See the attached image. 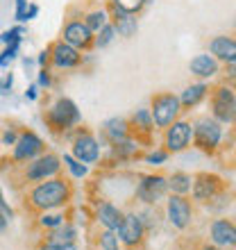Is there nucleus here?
<instances>
[{
    "label": "nucleus",
    "instance_id": "37",
    "mask_svg": "<svg viewBox=\"0 0 236 250\" xmlns=\"http://www.w3.org/2000/svg\"><path fill=\"white\" fill-rule=\"evenodd\" d=\"M19 134H20V130H16L14 125H9V127H5V132L0 134V146H14L16 144V139H19Z\"/></svg>",
    "mask_w": 236,
    "mask_h": 250
},
{
    "label": "nucleus",
    "instance_id": "1",
    "mask_svg": "<svg viewBox=\"0 0 236 250\" xmlns=\"http://www.w3.org/2000/svg\"><path fill=\"white\" fill-rule=\"evenodd\" d=\"M73 198V187L68 180L64 178H50L43 182H34V187L27 193V203L37 211H53L61 209L71 203Z\"/></svg>",
    "mask_w": 236,
    "mask_h": 250
},
{
    "label": "nucleus",
    "instance_id": "13",
    "mask_svg": "<svg viewBox=\"0 0 236 250\" xmlns=\"http://www.w3.org/2000/svg\"><path fill=\"white\" fill-rule=\"evenodd\" d=\"M223 180L214 175V173H197L193 175V185H191V193H193V200L200 205L211 203L218 193H223Z\"/></svg>",
    "mask_w": 236,
    "mask_h": 250
},
{
    "label": "nucleus",
    "instance_id": "7",
    "mask_svg": "<svg viewBox=\"0 0 236 250\" xmlns=\"http://www.w3.org/2000/svg\"><path fill=\"white\" fill-rule=\"evenodd\" d=\"M168 193V178L159 175V173H148L141 175L134 187V198L141 205H159Z\"/></svg>",
    "mask_w": 236,
    "mask_h": 250
},
{
    "label": "nucleus",
    "instance_id": "18",
    "mask_svg": "<svg viewBox=\"0 0 236 250\" xmlns=\"http://www.w3.org/2000/svg\"><path fill=\"white\" fill-rule=\"evenodd\" d=\"M209 55L218 62L234 64L236 62V41L230 34H218L209 41Z\"/></svg>",
    "mask_w": 236,
    "mask_h": 250
},
{
    "label": "nucleus",
    "instance_id": "4",
    "mask_svg": "<svg viewBox=\"0 0 236 250\" xmlns=\"http://www.w3.org/2000/svg\"><path fill=\"white\" fill-rule=\"evenodd\" d=\"M150 116H152V123H155V130H164L173 121L179 119V116H182V105H179V100H177L175 93L164 91V93L152 96Z\"/></svg>",
    "mask_w": 236,
    "mask_h": 250
},
{
    "label": "nucleus",
    "instance_id": "20",
    "mask_svg": "<svg viewBox=\"0 0 236 250\" xmlns=\"http://www.w3.org/2000/svg\"><path fill=\"white\" fill-rule=\"evenodd\" d=\"M189 71L191 75H196L200 80H211L220 73V62L214 60L209 53H200L189 62Z\"/></svg>",
    "mask_w": 236,
    "mask_h": 250
},
{
    "label": "nucleus",
    "instance_id": "31",
    "mask_svg": "<svg viewBox=\"0 0 236 250\" xmlns=\"http://www.w3.org/2000/svg\"><path fill=\"white\" fill-rule=\"evenodd\" d=\"M66 221L64 216V211H59V209H53V211H41V216H39V225L43 228V230H55V228H59V225Z\"/></svg>",
    "mask_w": 236,
    "mask_h": 250
},
{
    "label": "nucleus",
    "instance_id": "29",
    "mask_svg": "<svg viewBox=\"0 0 236 250\" xmlns=\"http://www.w3.org/2000/svg\"><path fill=\"white\" fill-rule=\"evenodd\" d=\"M150 0H109V7H116V9H120V12L125 14H141L145 9V5H148Z\"/></svg>",
    "mask_w": 236,
    "mask_h": 250
},
{
    "label": "nucleus",
    "instance_id": "27",
    "mask_svg": "<svg viewBox=\"0 0 236 250\" xmlns=\"http://www.w3.org/2000/svg\"><path fill=\"white\" fill-rule=\"evenodd\" d=\"M82 21H84V25L89 27L93 34H96L100 27H105L107 23H109V9H105V7L91 9V12H86V16Z\"/></svg>",
    "mask_w": 236,
    "mask_h": 250
},
{
    "label": "nucleus",
    "instance_id": "34",
    "mask_svg": "<svg viewBox=\"0 0 236 250\" xmlns=\"http://www.w3.org/2000/svg\"><path fill=\"white\" fill-rule=\"evenodd\" d=\"M19 53H20V43H9V46H5V50L0 53V68H7L12 62L19 60Z\"/></svg>",
    "mask_w": 236,
    "mask_h": 250
},
{
    "label": "nucleus",
    "instance_id": "15",
    "mask_svg": "<svg viewBox=\"0 0 236 250\" xmlns=\"http://www.w3.org/2000/svg\"><path fill=\"white\" fill-rule=\"evenodd\" d=\"M61 41H66L68 46L78 48V50H89L93 46V32L84 25V21L71 19L61 30Z\"/></svg>",
    "mask_w": 236,
    "mask_h": 250
},
{
    "label": "nucleus",
    "instance_id": "46",
    "mask_svg": "<svg viewBox=\"0 0 236 250\" xmlns=\"http://www.w3.org/2000/svg\"><path fill=\"white\" fill-rule=\"evenodd\" d=\"M223 250H234V248H223Z\"/></svg>",
    "mask_w": 236,
    "mask_h": 250
},
{
    "label": "nucleus",
    "instance_id": "9",
    "mask_svg": "<svg viewBox=\"0 0 236 250\" xmlns=\"http://www.w3.org/2000/svg\"><path fill=\"white\" fill-rule=\"evenodd\" d=\"M71 155L86 166L98 164L100 157H102V144L98 141V137H96L93 132L78 130L75 137H73V152Z\"/></svg>",
    "mask_w": 236,
    "mask_h": 250
},
{
    "label": "nucleus",
    "instance_id": "45",
    "mask_svg": "<svg viewBox=\"0 0 236 250\" xmlns=\"http://www.w3.org/2000/svg\"><path fill=\"white\" fill-rule=\"evenodd\" d=\"M202 250H218V248H216V246H204Z\"/></svg>",
    "mask_w": 236,
    "mask_h": 250
},
{
    "label": "nucleus",
    "instance_id": "2",
    "mask_svg": "<svg viewBox=\"0 0 236 250\" xmlns=\"http://www.w3.org/2000/svg\"><path fill=\"white\" fill-rule=\"evenodd\" d=\"M46 123L53 132H71L82 123V112L75 105V100L61 96L46 109Z\"/></svg>",
    "mask_w": 236,
    "mask_h": 250
},
{
    "label": "nucleus",
    "instance_id": "3",
    "mask_svg": "<svg viewBox=\"0 0 236 250\" xmlns=\"http://www.w3.org/2000/svg\"><path fill=\"white\" fill-rule=\"evenodd\" d=\"M191 125H193V141L191 144L204 155H214L225 139V125H220L211 116H200Z\"/></svg>",
    "mask_w": 236,
    "mask_h": 250
},
{
    "label": "nucleus",
    "instance_id": "10",
    "mask_svg": "<svg viewBox=\"0 0 236 250\" xmlns=\"http://www.w3.org/2000/svg\"><path fill=\"white\" fill-rule=\"evenodd\" d=\"M41 152H46L43 139L32 130H20L16 144L12 146V162L14 164H27L30 159L39 157Z\"/></svg>",
    "mask_w": 236,
    "mask_h": 250
},
{
    "label": "nucleus",
    "instance_id": "28",
    "mask_svg": "<svg viewBox=\"0 0 236 250\" xmlns=\"http://www.w3.org/2000/svg\"><path fill=\"white\" fill-rule=\"evenodd\" d=\"M61 164L66 166V171L71 173V178H75V180H84V178H89V171H91V166L82 164L79 159L73 157L71 152H66V155H64Z\"/></svg>",
    "mask_w": 236,
    "mask_h": 250
},
{
    "label": "nucleus",
    "instance_id": "21",
    "mask_svg": "<svg viewBox=\"0 0 236 250\" xmlns=\"http://www.w3.org/2000/svg\"><path fill=\"white\" fill-rule=\"evenodd\" d=\"M209 84L204 82V80H200V82H193V84L184 86V91L177 96V100H179V105H182V112L184 109H193V107H197L200 103H202L207 96H209Z\"/></svg>",
    "mask_w": 236,
    "mask_h": 250
},
{
    "label": "nucleus",
    "instance_id": "43",
    "mask_svg": "<svg viewBox=\"0 0 236 250\" xmlns=\"http://www.w3.org/2000/svg\"><path fill=\"white\" fill-rule=\"evenodd\" d=\"M25 100H30V103H37V100H39V86H37V84H30V86H27Z\"/></svg>",
    "mask_w": 236,
    "mask_h": 250
},
{
    "label": "nucleus",
    "instance_id": "40",
    "mask_svg": "<svg viewBox=\"0 0 236 250\" xmlns=\"http://www.w3.org/2000/svg\"><path fill=\"white\" fill-rule=\"evenodd\" d=\"M39 250H79L78 244H50V241H46V244H41Z\"/></svg>",
    "mask_w": 236,
    "mask_h": 250
},
{
    "label": "nucleus",
    "instance_id": "39",
    "mask_svg": "<svg viewBox=\"0 0 236 250\" xmlns=\"http://www.w3.org/2000/svg\"><path fill=\"white\" fill-rule=\"evenodd\" d=\"M14 89V73H7L5 78L0 80V96H9Z\"/></svg>",
    "mask_w": 236,
    "mask_h": 250
},
{
    "label": "nucleus",
    "instance_id": "6",
    "mask_svg": "<svg viewBox=\"0 0 236 250\" xmlns=\"http://www.w3.org/2000/svg\"><path fill=\"white\" fill-rule=\"evenodd\" d=\"M64 164H61V157L55 155V152H41L39 157L30 159L23 168V178L27 182H43V180L57 178L61 173Z\"/></svg>",
    "mask_w": 236,
    "mask_h": 250
},
{
    "label": "nucleus",
    "instance_id": "23",
    "mask_svg": "<svg viewBox=\"0 0 236 250\" xmlns=\"http://www.w3.org/2000/svg\"><path fill=\"white\" fill-rule=\"evenodd\" d=\"M130 130L132 132H137V137L138 134H152L155 132V123H152V116H150V109H137V112L130 116Z\"/></svg>",
    "mask_w": 236,
    "mask_h": 250
},
{
    "label": "nucleus",
    "instance_id": "8",
    "mask_svg": "<svg viewBox=\"0 0 236 250\" xmlns=\"http://www.w3.org/2000/svg\"><path fill=\"white\" fill-rule=\"evenodd\" d=\"M191 141H193V125H191V121L177 119L168 127H164V150H168L171 155L186 152L191 148Z\"/></svg>",
    "mask_w": 236,
    "mask_h": 250
},
{
    "label": "nucleus",
    "instance_id": "19",
    "mask_svg": "<svg viewBox=\"0 0 236 250\" xmlns=\"http://www.w3.org/2000/svg\"><path fill=\"white\" fill-rule=\"evenodd\" d=\"M123 214L125 211L118 207V205H114L112 200H100L98 205H96V221H98L105 230H118V225H120V221H123Z\"/></svg>",
    "mask_w": 236,
    "mask_h": 250
},
{
    "label": "nucleus",
    "instance_id": "16",
    "mask_svg": "<svg viewBox=\"0 0 236 250\" xmlns=\"http://www.w3.org/2000/svg\"><path fill=\"white\" fill-rule=\"evenodd\" d=\"M209 241L218 250L234 248L236 246V228L230 218H216L209 225Z\"/></svg>",
    "mask_w": 236,
    "mask_h": 250
},
{
    "label": "nucleus",
    "instance_id": "14",
    "mask_svg": "<svg viewBox=\"0 0 236 250\" xmlns=\"http://www.w3.org/2000/svg\"><path fill=\"white\" fill-rule=\"evenodd\" d=\"M50 64L55 68H61V71H73L82 64V50L68 46L66 41H55L50 46Z\"/></svg>",
    "mask_w": 236,
    "mask_h": 250
},
{
    "label": "nucleus",
    "instance_id": "36",
    "mask_svg": "<svg viewBox=\"0 0 236 250\" xmlns=\"http://www.w3.org/2000/svg\"><path fill=\"white\" fill-rule=\"evenodd\" d=\"M12 218H14V211H12V207H9V203H7V200H0V232L7 230V225L12 223Z\"/></svg>",
    "mask_w": 236,
    "mask_h": 250
},
{
    "label": "nucleus",
    "instance_id": "17",
    "mask_svg": "<svg viewBox=\"0 0 236 250\" xmlns=\"http://www.w3.org/2000/svg\"><path fill=\"white\" fill-rule=\"evenodd\" d=\"M109 23L116 30V37H123V39H132L137 37L138 32V19L134 14H125L116 7H109Z\"/></svg>",
    "mask_w": 236,
    "mask_h": 250
},
{
    "label": "nucleus",
    "instance_id": "41",
    "mask_svg": "<svg viewBox=\"0 0 236 250\" xmlns=\"http://www.w3.org/2000/svg\"><path fill=\"white\" fill-rule=\"evenodd\" d=\"M39 5H34V2H30L27 5V9H25V14H23V23H27V21H34L37 16H39Z\"/></svg>",
    "mask_w": 236,
    "mask_h": 250
},
{
    "label": "nucleus",
    "instance_id": "25",
    "mask_svg": "<svg viewBox=\"0 0 236 250\" xmlns=\"http://www.w3.org/2000/svg\"><path fill=\"white\" fill-rule=\"evenodd\" d=\"M46 239L50 244H75V241H78V228L73 223H68V221H64L59 228L48 232Z\"/></svg>",
    "mask_w": 236,
    "mask_h": 250
},
{
    "label": "nucleus",
    "instance_id": "44",
    "mask_svg": "<svg viewBox=\"0 0 236 250\" xmlns=\"http://www.w3.org/2000/svg\"><path fill=\"white\" fill-rule=\"evenodd\" d=\"M37 64H39L41 68H46V66L50 64V48H46V50H41L39 57H37Z\"/></svg>",
    "mask_w": 236,
    "mask_h": 250
},
{
    "label": "nucleus",
    "instance_id": "38",
    "mask_svg": "<svg viewBox=\"0 0 236 250\" xmlns=\"http://www.w3.org/2000/svg\"><path fill=\"white\" fill-rule=\"evenodd\" d=\"M37 86H39V89H50V86H53V73L48 71V66L41 68L39 75H37Z\"/></svg>",
    "mask_w": 236,
    "mask_h": 250
},
{
    "label": "nucleus",
    "instance_id": "11",
    "mask_svg": "<svg viewBox=\"0 0 236 250\" xmlns=\"http://www.w3.org/2000/svg\"><path fill=\"white\" fill-rule=\"evenodd\" d=\"M166 218L175 230H186L193 221V205L189 198L171 193L166 200Z\"/></svg>",
    "mask_w": 236,
    "mask_h": 250
},
{
    "label": "nucleus",
    "instance_id": "5",
    "mask_svg": "<svg viewBox=\"0 0 236 250\" xmlns=\"http://www.w3.org/2000/svg\"><path fill=\"white\" fill-rule=\"evenodd\" d=\"M211 119L220 125H234L236 119V93L234 84H220L211 91Z\"/></svg>",
    "mask_w": 236,
    "mask_h": 250
},
{
    "label": "nucleus",
    "instance_id": "24",
    "mask_svg": "<svg viewBox=\"0 0 236 250\" xmlns=\"http://www.w3.org/2000/svg\"><path fill=\"white\" fill-rule=\"evenodd\" d=\"M138 148H141V144H138V137H127L123 139V141H116V144H112V155L118 159V162H123V159H132L138 155Z\"/></svg>",
    "mask_w": 236,
    "mask_h": 250
},
{
    "label": "nucleus",
    "instance_id": "32",
    "mask_svg": "<svg viewBox=\"0 0 236 250\" xmlns=\"http://www.w3.org/2000/svg\"><path fill=\"white\" fill-rule=\"evenodd\" d=\"M98 246L100 250H120V241H118L114 230H102L98 234Z\"/></svg>",
    "mask_w": 236,
    "mask_h": 250
},
{
    "label": "nucleus",
    "instance_id": "35",
    "mask_svg": "<svg viewBox=\"0 0 236 250\" xmlns=\"http://www.w3.org/2000/svg\"><path fill=\"white\" fill-rule=\"evenodd\" d=\"M168 157H171V152L164 150V148H157V150H150L148 155H143V162L150 166H161L168 162Z\"/></svg>",
    "mask_w": 236,
    "mask_h": 250
},
{
    "label": "nucleus",
    "instance_id": "22",
    "mask_svg": "<svg viewBox=\"0 0 236 250\" xmlns=\"http://www.w3.org/2000/svg\"><path fill=\"white\" fill-rule=\"evenodd\" d=\"M130 134H132L130 123H127V119H123V116H112V119H107L105 123H102V137H105L109 144L123 141V139H127Z\"/></svg>",
    "mask_w": 236,
    "mask_h": 250
},
{
    "label": "nucleus",
    "instance_id": "30",
    "mask_svg": "<svg viewBox=\"0 0 236 250\" xmlns=\"http://www.w3.org/2000/svg\"><path fill=\"white\" fill-rule=\"evenodd\" d=\"M114 41H116V30H114L112 23H107L105 27H100L98 32L93 34V46L96 48H107V46H112Z\"/></svg>",
    "mask_w": 236,
    "mask_h": 250
},
{
    "label": "nucleus",
    "instance_id": "12",
    "mask_svg": "<svg viewBox=\"0 0 236 250\" xmlns=\"http://www.w3.org/2000/svg\"><path fill=\"white\" fill-rule=\"evenodd\" d=\"M116 237L125 248H137V246L143 244L145 228L137 211H125L123 221H120V225H118V230H116Z\"/></svg>",
    "mask_w": 236,
    "mask_h": 250
},
{
    "label": "nucleus",
    "instance_id": "33",
    "mask_svg": "<svg viewBox=\"0 0 236 250\" xmlns=\"http://www.w3.org/2000/svg\"><path fill=\"white\" fill-rule=\"evenodd\" d=\"M23 37H25V27H9V30H5V32L0 34V43L2 46H9V43H23Z\"/></svg>",
    "mask_w": 236,
    "mask_h": 250
},
{
    "label": "nucleus",
    "instance_id": "26",
    "mask_svg": "<svg viewBox=\"0 0 236 250\" xmlns=\"http://www.w3.org/2000/svg\"><path fill=\"white\" fill-rule=\"evenodd\" d=\"M191 185H193V175L184 171H177L168 178V191L175 196H189L191 193Z\"/></svg>",
    "mask_w": 236,
    "mask_h": 250
},
{
    "label": "nucleus",
    "instance_id": "42",
    "mask_svg": "<svg viewBox=\"0 0 236 250\" xmlns=\"http://www.w3.org/2000/svg\"><path fill=\"white\" fill-rule=\"evenodd\" d=\"M27 0H16V9H14V19L19 21V23H23V14H25V9H27Z\"/></svg>",
    "mask_w": 236,
    "mask_h": 250
}]
</instances>
